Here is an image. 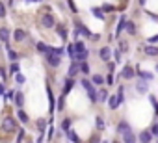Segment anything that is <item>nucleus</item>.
<instances>
[{"mask_svg":"<svg viewBox=\"0 0 158 143\" xmlns=\"http://www.w3.org/2000/svg\"><path fill=\"white\" fill-rule=\"evenodd\" d=\"M80 84H82V88L86 89V93H88V97H89L91 104H97V88L93 86V82H89L88 78H84Z\"/></svg>","mask_w":158,"mask_h":143,"instance_id":"f257e3e1","label":"nucleus"},{"mask_svg":"<svg viewBox=\"0 0 158 143\" xmlns=\"http://www.w3.org/2000/svg\"><path fill=\"white\" fill-rule=\"evenodd\" d=\"M61 58H63V56H60V54L54 52V47H52L50 52H45V59H47V63H48L50 67H60V65H61Z\"/></svg>","mask_w":158,"mask_h":143,"instance_id":"f03ea898","label":"nucleus"},{"mask_svg":"<svg viewBox=\"0 0 158 143\" xmlns=\"http://www.w3.org/2000/svg\"><path fill=\"white\" fill-rule=\"evenodd\" d=\"M2 130L4 132H15L17 130V119H13V117H6V119H2Z\"/></svg>","mask_w":158,"mask_h":143,"instance_id":"7ed1b4c3","label":"nucleus"},{"mask_svg":"<svg viewBox=\"0 0 158 143\" xmlns=\"http://www.w3.org/2000/svg\"><path fill=\"white\" fill-rule=\"evenodd\" d=\"M74 26H76V32L80 34V35H84V37H89V39H91V32L88 30V26H86L82 21H74Z\"/></svg>","mask_w":158,"mask_h":143,"instance_id":"20e7f679","label":"nucleus"},{"mask_svg":"<svg viewBox=\"0 0 158 143\" xmlns=\"http://www.w3.org/2000/svg\"><path fill=\"white\" fill-rule=\"evenodd\" d=\"M134 75H136V71H134V67H132V65H125V67L121 69V76H123L125 80H132V78H134Z\"/></svg>","mask_w":158,"mask_h":143,"instance_id":"39448f33","label":"nucleus"},{"mask_svg":"<svg viewBox=\"0 0 158 143\" xmlns=\"http://www.w3.org/2000/svg\"><path fill=\"white\" fill-rule=\"evenodd\" d=\"M41 26H45V28H52V26H56L54 17H52L50 13H45V15L41 17Z\"/></svg>","mask_w":158,"mask_h":143,"instance_id":"423d86ee","label":"nucleus"},{"mask_svg":"<svg viewBox=\"0 0 158 143\" xmlns=\"http://www.w3.org/2000/svg\"><path fill=\"white\" fill-rule=\"evenodd\" d=\"M99 56H101V59H102V61H106V63H108V61L112 59V50H110V47H102V48L99 50Z\"/></svg>","mask_w":158,"mask_h":143,"instance_id":"0eeeda50","label":"nucleus"},{"mask_svg":"<svg viewBox=\"0 0 158 143\" xmlns=\"http://www.w3.org/2000/svg\"><path fill=\"white\" fill-rule=\"evenodd\" d=\"M78 73H80V63L78 61H74V59H71V67H69V76L71 78H74Z\"/></svg>","mask_w":158,"mask_h":143,"instance_id":"6e6552de","label":"nucleus"},{"mask_svg":"<svg viewBox=\"0 0 158 143\" xmlns=\"http://www.w3.org/2000/svg\"><path fill=\"white\" fill-rule=\"evenodd\" d=\"M13 102H15L17 108H23V106H24V93H23V91H15V95H13Z\"/></svg>","mask_w":158,"mask_h":143,"instance_id":"1a4fd4ad","label":"nucleus"},{"mask_svg":"<svg viewBox=\"0 0 158 143\" xmlns=\"http://www.w3.org/2000/svg\"><path fill=\"white\" fill-rule=\"evenodd\" d=\"M125 26H127V15H121V21L117 22V30H115V35L117 37L121 35V32L125 30Z\"/></svg>","mask_w":158,"mask_h":143,"instance_id":"9d476101","label":"nucleus"},{"mask_svg":"<svg viewBox=\"0 0 158 143\" xmlns=\"http://www.w3.org/2000/svg\"><path fill=\"white\" fill-rule=\"evenodd\" d=\"M152 137H154V136H152L149 130H143V132L138 136V139H139V141H143V143H149V141H152Z\"/></svg>","mask_w":158,"mask_h":143,"instance_id":"9b49d317","label":"nucleus"},{"mask_svg":"<svg viewBox=\"0 0 158 143\" xmlns=\"http://www.w3.org/2000/svg\"><path fill=\"white\" fill-rule=\"evenodd\" d=\"M143 50H145V54H147V56H158V47H152V43L145 45V47H143Z\"/></svg>","mask_w":158,"mask_h":143,"instance_id":"f8f14e48","label":"nucleus"},{"mask_svg":"<svg viewBox=\"0 0 158 143\" xmlns=\"http://www.w3.org/2000/svg\"><path fill=\"white\" fill-rule=\"evenodd\" d=\"M0 41H2L4 45L10 43V30L8 28H0Z\"/></svg>","mask_w":158,"mask_h":143,"instance_id":"ddd939ff","label":"nucleus"},{"mask_svg":"<svg viewBox=\"0 0 158 143\" xmlns=\"http://www.w3.org/2000/svg\"><path fill=\"white\" fill-rule=\"evenodd\" d=\"M121 137H123V141H127V143H134V141H136V134H134L132 130H128V132L121 134Z\"/></svg>","mask_w":158,"mask_h":143,"instance_id":"4468645a","label":"nucleus"},{"mask_svg":"<svg viewBox=\"0 0 158 143\" xmlns=\"http://www.w3.org/2000/svg\"><path fill=\"white\" fill-rule=\"evenodd\" d=\"M108 99V89H97V102H106Z\"/></svg>","mask_w":158,"mask_h":143,"instance_id":"2eb2a0df","label":"nucleus"},{"mask_svg":"<svg viewBox=\"0 0 158 143\" xmlns=\"http://www.w3.org/2000/svg\"><path fill=\"white\" fill-rule=\"evenodd\" d=\"M17 119L23 123V125H26L30 119H28V115H26V112H23V108H17Z\"/></svg>","mask_w":158,"mask_h":143,"instance_id":"dca6fc26","label":"nucleus"},{"mask_svg":"<svg viewBox=\"0 0 158 143\" xmlns=\"http://www.w3.org/2000/svg\"><path fill=\"white\" fill-rule=\"evenodd\" d=\"M136 71H138V76H139V78H143V80H147V82L154 78V75L147 73V71H139V67H136Z\"/></svg>","mask_w":158,"mask_h":143,"instance_id":"f3484780","label":"nucleus"},{"mask_svg":"<svg viewBox=\"0 0 158 143\" xmlns=\"http://www.w3.org/2000/svg\"><path fill=\"white\" fill-rule=\"evenodd\" d=\"M13 39H15V41H24V39H26V32L21 30V28L15 30V32H13Z\"/></svg>","mask_w":158,"mask_h":143,"instance_id":"a211bd4d","label":"nucleus"},{"mask_svg":"<svg viewBox=\"0 0 158 143\" xmlns=\"http://www.w3.org/2000/svg\"><path fill=\"white\" fill-rule=\"evenodd\" d=\"M73 86H74L73 78H71V76H69V78H65V84H63V95H67V93L73 89Z\"/></svg>","mask_w":158,"mask_h":143,"instance_id":"6ab92c4d","label":"nucleus"},{"mask_svg":"<svg viewBox=\"0 0 158 143\" xmlns=\"http://www.w3.org/2000/svg\"><path fill=\"white\" fill-rule=\"evenodd\" d=\"M117 106H119V102H117V95H112V97L108 95V108H110V110H115Z\"/></svg>","mask_w":158,"mask_h":143,"instance_id":"aec40b11","label":"nucleus"},{"mask_svg":"<svg viewBox=\"0 0 158 143\" xmlns=\"http://www.w3.org/2000/svg\"><path fill=\"white\" fill-rule=\"evenodd\" d=\"M128 130H132V128H130V125H128L127 121H121V123L117 125V132H119V134H125V132H128Z\"/></svg>","mask_w":158,"mask_h":143,"instance_id":"412c9836","label":"nucleus"},{"mask_svg":"<svg viewBox=\"0 0 158 143\" xmlns=\"http://www.w3.org/2000/svg\"><path fill=\"white\" fill-rule=\"evenodd\" d=\"M56 32H58V35L65 41L67 39V30H65V26H61V24H56Z\"/></svg>","mask_w":158,"mask_h":143,"instance_id":"4be33fe9","label":"nucleus"},{"mask_svg":"<svg viewBox=\"0 0 158 143\" xmlns=\"http://www.w3.org/2000/svg\"><path fill=\"white\" fill-rule=\"evenodd\" d=\"M91 82H93L95 86H102V84H104V76H102V75H93V76H91Z\"/></svg>","mask_w":158,"mask_h":143,"instance_id":"5701e85b","label":"nucleus"},{"mask_svg":"<svg viewBox=\"0 0 158 143\" xmlns=\"http://www.w3.org/2000/svg\"><path fill=\"white\" fill-rule=\"evenodd\" d=\"M136 89H138L139 93H147V80H143V78H141V82H138Z\"/></svg>","mask_w":158,"mask_h":143,"instance_id":"b1692460","label":"nucleus"},{"mask_svg":"<svg viewBox=\"0 0 158 143\" xmlns=\"http://www.w3.org/2000/svg\"><path fill=\"white\" fill-rule=\"evenodd\" d=\"M91 13H93V15H95L97 19H101V21L104 19V11H102L101 8H91Z\"/></svg>","mask_w":158,"mask_h":143,"instance_id":"393cba45","label":"nucleus"},{"mask_svg":"<svg viewBox=\"0 0 158 143\" xmlns=\"http://www.w3.org/2000/svg\"><path fill=\"white\" fill-rule=\"evenodd\" d=\"M125 30H127V32H128L130 35H136V24H134V22H127Z\"/></svg>","mask_w":158,"mask_h":143,"instance_id":"a878e982","label":"nucleus"},{"mask_svg":"<svg viewBox=\"0 0 158 143\" xmlns=\"http://www.w3.org/2000/svg\"><path fill=\"white\" fill-rule=\"evenodd\" d=\"M6 47H8V56H10V59H11V61H17V59H19V54H17L15 50H11L10 45H6Z\"/></svg>","mask_w":158,"mask_h":143,"instance_id":"bb28decb","label":"nucleus"},{"mask_svg":"<svg viewBox=\"0 0 158 143\" xmlns=\"http://www.w3.org/2000/svg\"><path fill=\"white\" fill-rule=\"evenodd\" d=\"M65 132H67V137H69L71 141H78V139H80V137L76 136V132H74V130H65Z\"/></svg>","mask_w":158,"mask_h":143,"instance_id":"cd10ccee","label":"nucleus"},{"mask_svg":"<svg viewBox=\"0 0 158 143\" xmlns=\"http://www.w3.org/2000/svg\"><path fill=\"white\" fill-rule=\"evenodd\" d=\"M45 126H47V119H39V121H37V128H39L41 134L45 132Z\"/></svg>","mask_w":158,"mask_h":143,"instance_id":"c85d7f7f","label":"nucleus"},{"mask_svg":"<svg viewBox=\"0 0 158 143\" xmlns=\"http://www.w3.org/2000/svg\"><path fill=\"white\" fill-rule=\"evenodd\" d=\"M80 73H84V75L89 73V65H88L86 61H80Z\"/></svg>","mask_w":158,"mask_h":143,"instance_id":"c756f323","label":"nucleus"},{"mask_svg":"<svg viewBox=\"0 0 158 143\" xmlns=\"http://www.w3.org/2000/svg\"><path fill=\"white\" fill-rule=\"evenodd\" d=\"M119 50H121V52H127V50H128V43H127L125 39L119 41Z\"/></svg>","mask_w":158,"mask_h":143,"instance_id":"7c9ffc66","label":"nucleus"},{"mask_svg":"<svg viewBox=\"0 0 158 143\" xmlns=\"http://www.w3.org/2000/svg\"><path fill=\"white\" fill-rule=\"evenodd\" d=\"M69 126H71V119H63V123H61V132L69 130Z\"/></svg>","mask_w":158,"mask_h":143,"instance_id":"2f4dec72","label":"nucleus"},{"mask_svg":"<svg viewBox=\"0 0 158 143\" xmlns=\"http://www.w3.org/2000/svg\"><path fill=\"white\" fill-rule=\"evenodd\" d=\"M97 128H99V130H104V128H106V125H104V119H102V117H97Z\"/></svg>","mask_w":158,"mask_h":143,"instance_id":"473e14b6","label":"nucleus"},{"mask_svg":"<svg viewBox=\"0 0 158 143\" xmlns=\"http://www.w3.org/2000/svg\"><path fill=\"white\" fill-rule=\"evenodd\" d=\"M63 108H65V99H63V95H61V97H60V99H58V110H60V112H61V110H63Z\"/></svg>","mask_w":158,"mask_h":143,"instance_id":"72a5a7b5","label":"nucleus"},{"mask_svg":"<svg viewBox=\"0 0 158 143\" xmlns=\"http://www.w3.org/2000/svg\"><path fill=\"white\" fill-rule=\"evenodd\" d=\"M24 80H26V78H24L23 75H19V73H17V76H15V82H17V84H24Z\"/></svg>","mask_w":158,"mask_h":143,"instance_id":"f704fd0d","label":"nucleus"},{"mask_svg":"<svg viewBox=\"0 0 158 143\" xmlns=\"http://www.w3.org/2000/svg\"><path fill=\"white\" fill-rule=\"evenodd\" d=\"M10 71H11V73H19V63H11V67H10Z\"/></svg>","mask_w":158,"mask_h":143,"instance_id":"c9c22d12","label":"nucleus"},{"mask_svg":"<svg viewBox=\"0 0 158 143\" xmlns=\"http://www.w3.org/2000/svg\"><path fill=\"white\" fill-rule=\"evenodd\" d=\"M67 52H69V58L73 59V58H74V45H69V50H67Z\"/></svg>","mask_w":158,"mask_h":143,"instance_id":"e433bc0d","label":"nucleus"},{"mask_svg":"<svg viewBox=\"0 0 158 143\" xmlns=\"http://www.w3.org/2000/svg\"><path fill=\"white\" fill-rule=\"evenodd\" d=\"M151 134H152V136H156V139H158V125H152V128H151Z\"/></svg>","mask_w":158,"mask_h":143,"instance_id":"4c0bfd02","label":"nucleus"},{"mask_svg":"<svg viewBox=\"0 0 158 143\" xmlns=\"http://www.w3.org/2000/svg\"><path fill=\"white\" fill-rule=\"evenodd\" d=\"M0 78H2V80H6V78H8V75H6V69H4V67H0Z\"/></svg>","mask_w":158,"mask_h":143,"instance_id":"58836bf2","label":"nucleus"},{"mask_svg":"<svg viewBox=\"0 0 158 143\" xmlns=\"http://www.w3.org/2000/svg\"><path fill=\"white\" fill-rule=\"evenodd\" d=\"M0 17H6V6L0 2Z\"/></svg>","mask_w":158,"mask_h":143,"instance_id":"ea45409f","label":"nucleus"},{"mask_svg":"<svg viewBox=\"0 0 158 143\" xmlns=\"http://www.w3.org/2000/svg\"><path fill=\"white\" fill-rule=\"evenodd\" d=\"M69 8H71V11L73 13H76L78 10H76V6H74V2H73V0H69Z\"/></svg>","mask_w":158,"mask_h":143,"instance_id":"a19ab883","label":"nucleus"},{"mask_svg":"<svg viewBox=\"0 0 158 143\" xmlns=\"http://www.w3.org/2000/svg\"><path fill=\"white\" fill-rule=\"evenodd\" d=\"M114 58H115V61H121V50H115L114 52Z\"/></svg>","mask_w":158,"mask_h":143,"instance_id":"79ce46f5","label":"nucleus"},{"mask_svg":"<svg viewBox=\"0 0 158 143\" xmlns=\"http://www.w3.org/2000/svg\"><path fill=\"white\" fill-rule=\"evenodd\" d=\"M23 139H24V130L21 128L19 130V136H17V141H23Z\"/></svg>","mask_w":158,"mask_h":143,"instance_id":"37998d69","label":"nucleus"},{"mask_svg":"<svg viewBox=\"0 0 158 143\" xmlns=\"http://www.w3.org/2000/svg\"><path fill=\"white\" fill-rule=\"evenodd\" d=\"M104 82H106V84H114V76H112V75H108V76H106V80H104Z\"/></svg>","mask_w":158,"mask_h":143,"instance_id":"c03bdc74","label":"nucleus"},{"mask_svg":"<svg viewBox=\"0 0 158 143\" xmlns=\"http://www.w3.org/2000/svg\"><path fill=\"white\" fill-rule=\"evenodd\" d=\"M4 95H6V99H13V95H15V91H6Z\"/></svg>","mask_w":158,"mask_h":143,"instance_id":"a18cd8bd","label":"nucleus"},{"mask_svg":"<svg viewBox=\"0 0 158 143\" xmlns=\"http://www.w3.org/2000/svg\"><path fill=\"white\" fill-rule=\"evenodd\" d=\"M4 93H6V88H4L2 84H0V95H4Z\"/></svg>","mask_w":158,"mask_h":143,"instance_id":"49530a36","label":"nucleus"},{"mask_svg":"<svg viewBox=\"0 0 158 143\" xmlns=\"http://www.w3.org/2000/svg\"><path fill=\"white\" fill-rule=\"evenodd\" d=\"M152 106H154V112H156V113H158V100H156V102H154V104H152Z\"/></svg>","mask_w":158,"mask_h":143,"instance_id":"de8ad7c7","label":"nucleus"},{"mask_svg":"<svg viewBox=\"0 0 158 143\" xmlns=\"http://www.w3.org/2000/svg\"><path fill=\"white\" fill-rule=\"evenodd\" d=\"M138 2H139V6H145V2H147V0H138Z\"/></svg>","mask_w":158,"mask_h":143,"instance_id":"09e8293b","label":"nucleus"},{"mask_svg":"<svg viewBox=\"0 0 158 143\" xmlns=\"http://www.w3.org/2000/svg\"><path fill=\"white\" fill-rule=\"evenodd\" d=\"M28 2H39V0H28Z\"/></svg>","mask_w":158,"mask_h":143,"instance_id":"8fccbe9b","label":"nucleus"},{"mask_svg":"<svg viewBox=\"0 0 158 143\" xmlns=\"http://www.w3.org/2000/svg\"><path fill=\"white\" fill-rule=\"evenodd\" d=\"M156 71H158V65H156Z\"/></svg>","mask_w":158,"mask_h":143,"instance_id":"3c124183","label":"nucleus"}]
</instances>
